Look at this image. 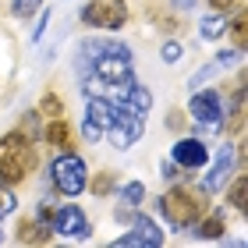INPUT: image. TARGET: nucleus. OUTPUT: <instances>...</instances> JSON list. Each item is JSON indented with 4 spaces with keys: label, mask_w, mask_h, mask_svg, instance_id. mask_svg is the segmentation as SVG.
I'll use <instances>...</instances> for the list:
<instances>
[{
    "label": "nucleus",
    "mask_w": 248,
    "mask_h": 248,
    "mask_svg": "<svg viewBox=\"0 0 248 248\" xmlns=\"http://www.w3.org/2000/svg\"><path fill=\"white\" fill-rule=\"evenodd\" d=\"M36 7H43V0H15V4H11V11H15L18 18H29Z\"/></svg>",
    "instance_id": "nucleus-19"
},
{
    "label": "nucleus",
    "mask_w": 248,
    "mask_h": 248,
    "mask_svg": "<svg viewBox=\"0 0 248 248\" xmlns=\"http://www.w3.org/2000/svg\"><path fill=\"white\" fill-rule=\"evenodd\" d=\"M57 234H67V238H89V220L78 206H61L53 213V223H50Z\"/></svg>",
    "instance_id": "nucleus-9"
},
{
    "label": "nucleus",
    "mask_w": 248,
    "mask_h": 248,
    "mask_svg": "<svg viewBox=\"0 0 248 248\" xmlns=\"http://www.w3.org/2000/svg\"><path fill=\"white\" fill-rule=\"evenodd\" d=\"M234 156H238V153H234V145L223 142V149L217 153V167H213V174L206 177V191H217L223 181H227V174L234 170Z\"/></svg>",
    "instance_id": "nucleus-11"
},
{
    "label": "nucleus",
    "mask_w": 248,
    "mask_h": 248,
    "mask_svg": "<svg viewBox=\"0 0 248 248\" xmlns=\"http://www.w3.org/2000/svg\"><path fill=\"white\" fill-rule=\"evenodd\" d=\"M170 156H174V163H177V167H185V170H199V167H206V160H209L206 145L195 142V139H177Z\"/></svg>",
    "instance_id": "nucleus-10"
},
{
    "label": "nucleus",
    "mask_w": 248,
    "mask_h": 248,
    "mask_svg": "<svg viewBox=\"0 0 248 248\" xmlns=\"http://www.w3.org/2000/svg\"><path fill=\"white\" fill-rule=\"evenodd\" d=\"M93 75L103 78L107 85H121L128 89L135 78H131V50L124 43H103V50L96 53L93 61Z\"/></svg>",
    "instance_id": "nucleus-3"
},
{
    "label": "nucleus",
    "mask_w": 248,
    "mask_h": 248,
    "mask_svg": "<svg viewBox=\"0 0 248 248\" xmlns=\"http://www.w3.org/2000/svg\"><path fill=\"white\" fill-rule=\"evenodd\" d=\"M234 39H238V50L245 46V21H234Z\"/></svg>",
    "instance_id": "nucleus-27"
},
{
    "label": "nucleus",
    "mask_w": 248,
    "mask_h": 248,
    "mask_svg": "<svg viewBox=\"0 0 248 248\" xmlns=\"http://www.w3.org/2000/svg\"><path fill=\"white\" fill-rule=\"evenodd\" d=\"M46 139H50V142H57V145H64V142H67V128H64V121L50 124V128H46Z\"/></svg>",
    "instance_id": "nucleus-21"
},
{
    "label": "nucleus",
    "mask_w": 248,
    "mask_h": 248,
    "mask_svg": "<svg viewBox=\"0 0 248 248\" xmlns=\"http://www.w3.org/2000/svg\"><path fill=\"white\" fill-rule=\"evenodd\" d=\"M209 4H213V7H217V11H227V7L234 4V0H209Z\"/></svg>",
    "instance_id": "nucleus-28"
},
{
    "label": "nucleus",
    "mask_w": 248,
    "mask_h": 248,
    "mask_svg": "<svg viewBox=\"0 0 248 248\" xmlns=\"http://www.w3.org/2000/svg\"><path fill=\"white\" fill-rule=\"evenodd\" d=\"M160 174H163V181H174V177H177V163H163Z\"/></svg>",
    "instance_id": "nucleus-25"
},
{
    "label": "nucleus",
    "mask_w": 248,
    "mask_h": 248,
    "mask_svg": "<svg viewBox=\"0 0 248 248\" xmlns=\"http://www.w3.org/2000/svg\"><path fill=\"white\" fill-rule=\"evenodd\" d=\"M43 110H46V114H53V117H57V114H61V99H43Z\"/></svg>",
    "instance_id": "nucleus-26"
},
{
    "label": "nucleus",
    "mask_w": 248,
    "mask_h": 248,
    "mask_svg": "<svg viewBox=\"0 0 248 248\" xmlns=\"http://www.w3.org/2000/svg\"><path fill=\"white\" fill-rule=\"evenodd\" d=\"M0 241H4V231H0Z\"/></svg>",
    "instance_id": "nucleus-29"
},
{
    "label": "nucleus",
    "mask_w": 248,
    "mask_h": 248,
    "mask_svg": "<svg viewBox=\"0 0 248 248\" xmlns=\"http://www.w3.org/2000/svg\"><path fill=\"white\" fill-rule=\"evenodd\" d=\"M124 107L131 110V114H149V107H153V93L145 85H128L124 89Z\"/></svg>",
    "instance_id": "nucleus-12"
},
{
    "label": "nucleus",
    "mask_w": 248,
    "mask_h": 248,
    "mask_svg": "<svg viewBox=\"0 0 248 248\" xmlns=\"http://www.w3.org/2000/svg\"><path fill=\"white\" fill-rule=\"evenodd\" d=\"M36 156H32V145L25 135H7L0 139V181L4 185H18L25 181Z\"/></svg>",
    "instance_id": "nucleus-2"
},
{
    "label": "nucleus",
    "mask_w": 248,
    "mask_h": 248,
    "mask_svg": "<svg viewBox=\"0 0 248 248\" xmlns=\"http://www.w3.org/2000/svg\"><path fill=\"white\" fill-rule=\"evenodd\" d=\"M160 61L163 64H177L181 61V46H177V43H167V46L160 50Z\"/></svg>",
    "instance_id": "nucleus-22"
},
{
    "label": "nucleus",
    "mask_w": 248,
    "mask_h": 248,
    "mask_svg": "<svg viewBox=\"0 0 248 248\" xmlns=\"http://www.w3.org/2000/svg\"><path fill=\"white\" fill-rule=\"evenodd\" d=\"M117 245H121V248H128V245H149V248H160V245H163V231H160V223H153L149 217H135V220H131V231L121 234Z\"/></svg>",
    "instance_id": "nucleus-8"
},
{
    "label": "nucleus",
    "mask_w": 248,
    "mask_h": 248,
    "mask_svg": "<svg viewBox=\"0 0 248 248\" xmlns=\"http://www.w3.org/2000/svg\"><path fill=\"white\" fill-rule=\"evenodd\" d=\"M50 174H53V185H57L64 195H82V188L89 181L85 160H82V156H75V153H64L61 160H53Z\"/></svg>",
    "instance_id": "nucleus-4"
},
{
    "label": "nucleus",
    "mask_w": 248,
    "mask_h": 248,
    "mask_svg": "<svg viewBox=\"0 0 248 248\" xmlns=\"http://www.w3.org/2000/svg\"><path fill=\"white\" fill-rule=\"evenodd\" d=\"M223 29H227V25H223V18H220V15L202 18V36H206V39H220V36H223Z\"/></svg>",
    "instance_id": "nucleus-16"
},
{
    "label": "nucleus",
    "mask_w": 248,
    "mask_h": 248,
    "mask_svg": "<svg viewBox=\"0 0 248 248\" xmlns=\"http://www.w3.org/2000/svg\"><path fill=\"white\" fill-rule=\"evenodd\" d=\"M202 209H206V195L191 188H174L160 199V213L167 217L170 231H188L191 223H199Z\"/></svg>",
    "instance_id": "nucleus-1"
},
{
    "label": "nucleus",
    "mask_w": 248,
    "mask_h": 248,
    "mask_svg": "<svg viewBox=\"0 0 248 248\" xmlns=\"http://www.w3.org/2000/svg\"><path fill=\"white\" fill-rule=\"evenodd\" d=\"M82 21L93 29H110L117 32L128 21V4L124 0H93V4L82 7Z\"/></svg>",
    "instance_id": "nucleus-5"
},
{
    "label": "nucleus",
    "mask_w": 248,
    "mask_h": 248,
    "mask_svg": "<svg viewBox=\"0 0 248 248\" xmlns=\"http://www.w3.org/2000/svg\"><path fill=\"white\" fill-rule=\"evenodd\" d=\"M142 195H145V185H142V181H131V185H124V202H128V206L142 202Z\"/></svg>",
    "instance_id": "nucleus-17"
},
{
    "label": "nucleus",
    "mask_w": 248,
    "mask_h": 248,
    "mask_svg": "<svg viewBox=\"0 0 248 248\" xmlns=\"http://www.w3.org/2000/svg\"><path fill=\"white\" fill-rule=\"evenodd\" d=\"M217 71H220V64H217V61H213V64H206V67H199V71L188 78V89H191V93H195V89H202V85H206V82H209V78L217 75Z\"/></svg>",
    "instance_id": "nucleus-15"
},
{
    "label": "nucleus",
    "mask_w": 248,
    "mask_h": 248,
    "mask_svg": "<svg viewBox=\"0 0 248 248\" xmlns=\"http://www.w3.org/2000/svg\"><path fill=\"white\" fill-rule=\"evenodd\" d=\"M188 110H191V117H195L199 124H209V128H217V124H223V99H220V93H213V89H202V93H191V103H188Z\"/></svg>",
    "instance_id": "nucleus-7"
},
{
    "label": "nucleus",
    "mask_w": 248,
    "mask_h": 248,
    "mask_svg": "<svg viewBox=\"0 0 248 248\" xmlns=\"http://www.w3.org/2000/svg\"><path fill=\"white\" fill-rule=\"evenodd\" d=\"M114 124V103L103 96H89V110H85V124H82V135L89 142H99L107 135V128Z\"/></svg>",
    "instance_id": "nucleus-6"
},
{
    "label": "nucleus",
    "mask_w": 248,
    "mask_h": 248,
    "mask_svg": "<svg viewBox=\"0 0 248 248\" xmlns=\"http://www.w3.org/2000/svg\"><path fill=\"white\" fill-rule=\"evenodd\" d=\"M46 21H50V11H43V15H39V25L32 29V39H39V36H43V29H46Z\"/></svg>",
    "instance_id": "nucleus-24"
},
{
    "label": "nucleus",
    "mask_w": 248,
    "mask_h": 248,
    "mask_svg": "<svg viewBox=\"0 0 248 248\" xmlns=\"http://www.w3.org/2000/svg\"><path fill=\"white\" fill-rule=\"evenodd\" d=\"M223 227H227V223H223V213H217V217H209L202 227H195V238H220Z\"/></svg>",
    "instance_id": "nucleus-14"
},
{
    "label": "nucleus",
    "mask_w": 248,
    "mask_h": 248,
    "mask_svg": "<svg viewBox=\"0 0 248 248\" xmlns=\"http://www.w3.org/2000/svg\"><path fill=\"white\" fill-rule=\"evenodd\" d=\"M18 209V199L11 195V188L0 185V217H7V213H15Z\"/></svg>",
    "instance_id": "nucleus-18"
},
{
    "label": "nucleus",
    "mask_w": 248,
    "mask_h": 248,
    "mask_svg": "<svg viewBox=\"0 0 248 248\" xmlns=\"http://www.w3.org/2000/svg\"><path fill=\"white\" fill-rule=\"evenodd\" d=\"M231 206L245 213V177H238V181H234V188H231Z\"/></svg>",
    "instance_id": "nucleus-20"
},
{
    "label": "nucleus",
    "mask_w": 248,
    "mask_h": 248,
    "mask_svg": "<svg viewBox=\"0 0 248 248\" xmlns=\"http://www.w3.org/2000/svg\"><path fill=\"white\" fill-rule=\"evenodd\" d=\"M50 238V223H21V231H18V241H46Z\"/></svg>",
    "instance_id": "nucleus-13"
},
{
    "label": "nucleus",
    "mask_w": 248,
    "mask_h": 248,
    "mask_svg": "<svg viewBox=\"0 0 248 248\" xmlns=\"http://www.w3.org/2000/svg\"><path fill=\"white\" fill-rule=\"evenodd\" d=\"M238 61H241V50H220V53H217V64H220V67L238 64Z\"/></svg>",
    "instance_id": "nucleus-23"
}]
</instances>
